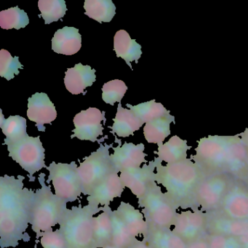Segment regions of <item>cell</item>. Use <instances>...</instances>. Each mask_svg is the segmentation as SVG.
Segmentation results:
<instances>
[{
	"label": "cell",
	"instance_id": "8d00e7d4",
	"mask_svg": "<svg viewBox=\"0 0 248 248\" xmlns=\"http://www.w3.org/2000/svg\"><path fill=\"white\" fill-rule=\"evenodd\" d=\"M36 239L37 241L40 239L43 248H68L64 236L59 229L42 232Z\"/></svg>",
	"mask_w": 248,
	"mask_h": 248
},
{
	"label": "cell",
	"instance_id": "9a60e30c",
	"mask_svg": "<svg viewBox=\"0 0 248 248\" xmlns=\"http://www.w3.org/2000/svg\"><path fill=\"white\" fill-rule=\"evenodd\" d=\"M248 168V148L239 136H231L224 174L235 182L245 183Z\"/></svg>",
	"mask_w": 248,
	"mask_h": 248
},
{
	"label": "cell",
	"instance_id": "44dd1931",
	"mask_svg": "<svg viewBox=\"0 0 248 248\" xmlns=\"http://www.w3.org/2000/svg\"><path fill=\"white\" fill-rule=\"evenodd\" d=\"M81 47L82 37L79 30L75 27H65L58 30L52 39V49L59 54L72 56L78 53Z\"/></svg>",
	"mask_w": 248,
	"mask_h": 248
},
{
	"label": "cell",
	"instance_id": "8fae6325",
	"mask_svg": "<svg viewBox=\"0 0 248 248\" xmlns=\"http://www.w3.org/2000/svg\"><path fill=\"white\" fill-rule=\"evenodd\" d=\"M207 213L200 210H186L177 215L172 232L186 245L207 235Z\"/></svg>",
	"mask_w": 248,
	"mask_h": 248
},
{
	"label": "cell",
	"instance_id": "d6986e66",
	"mask_svg": "<svg viewBox=\"0 0 248 248\" xmlns=\"http://www.w3.org/2000/svg\"><path fill=\"white\" fill-rule=\"evenodd\" d=\"M207 213V233L240 238L248 234V220H235Z\"/></svg>",
	"mask_w": 248,
	"mask_h": 248
},
{
	"label": "cell",
	"instance_id": "f6af8a7d",
	"mask_svg": "<svg viewBox=\"0 0 248 248\" xmlns=\"http://www.w3.org/2000/svg\"><path fill=\"white\" fill-rule=\"evenodd\" d=\"M34 248H37V247H34Z\"/></svg>",
	"mask_w": 248,
	"mask_h": 248
},
{
	"label": "cell",
	"instance_id": "cb8c5ba5",
	"mask_svg": "<svg viewBox=\"0 0 248 248\" xmlns=\"http://www.w3.org/2000/svg\"><path fill=\"white\" fill-rule=\"evenodd\" d=\"M114 50L117 57L122 58L131 69V62L138 63L141 57V46L136 40H132L124 30H120L114 35Z\"/></svg>",
	"mask_w": 248,
	"mask_h": 248
},
{
	"label": "cell",
	"instance_id": "f35d334b",
	"mask_svg": "<svg viewBox=\"0 0 248 248\" xmlns=\"http://www.w3.org/2000/svg\"><path fill=\"white\" fill-rule=\"evenodd\" d=\"M205 237L192 242V243L188 244V245H187L186 248H210Z\"/></svg>",
	"mask_w": 248,
	"mask_h": 248
},
{
	"label": "cell",
	"instance_id": "7bdbcfd3",
	"mask_svg": "<svg viewBox=\"0 0 248 248\" xmlns=\"http://www.w3.org/2000/svg\"><path fill=\"white\" fill-rule=\"evenodd\" d=\"M244 184L248 187V172H247L246 178H245V183Z\"/></svg>",
	"mask_w": 248,
	"mask_h": 248
},
{
	"label": "cell",
	"instance_id": "30bf717a",
	"mask_svg": "<svg viewBox=\"0 0 248 248\" xmlns=\"http://www.w3.org/2000/svg\"><path fill=\"white\" fill-rule=\"evenodd\" d=\"M233 183V180L224 173L205 177L197 191L200 210L204 213L216 211Z\"/></svg>",
	"mask_w": 248,
	"mask_h": 248
},
{
	"label": "cell",
	"instance_id": "83f0119b",
	"mask_svg": "<svg viewBox=\"0 0 248 248\" xmlns=\"http://www.w3.org/2000/svg\"><path fill=\"white\" fill-rule=\"evenodd\" d=\"M175 124V117L170 114L162 118L146 123L143 128V134L146 141L156 143L158 146L170 135V124Z\"/></svg>",
	"mask_w": 248,
	"mask_h": 248
},
{
	"label": "cell",
	"instance_id": "e575fe53",
	"mask_svg": "<svg viewBox=\"0 0 248 248\" xmlns=\"http://www.w3.org/2000/svg\"><path fill=\"white\" fill-rule=\"evenodd\" d=\"M19 69H24L18 56L12 57L11 53L5 49L0 51V76L11 80L15 75H19Z\"/></svg>",
	"mask_w": 248,
	"mask_h": 248
},
{
	"label": "cell",
	"instance_id": "8992f818",
	"mask_svg": "<svg viewBox=\"0 0 248 248\" xmlns=\"http://www.w3.org/2000/svg\"><path fill=\"white\" fill-rule=\"evenodd\" d=\"M231 136H209L197 142L193 162L205 177L224 173Z\"/></svg>",
	"mask_w": 248,
	"mask_h": 248
},
{
	"label": "cell",
	"instance_id": "ffe728a7",
	"mask_svg": "<svg viewBox=\"0 0 248 248\" xmlns=\"http://www.w3.org/2000/svg\"><path fill=\"white\" fill-rule=\"evenodd\" d=\"M64 84L66 89L73 95L86 94L85 89L92 86L96 80L95 69L82 63L75 65V67L68 69L65 73Z\"/></svg>",
	"mask_w": 248,
	"mask_h": 248
},
{
	"label": "cell",
	"instance_id": "ee69618b",
	"mask_svg": "<svg viewBox=\"0 0 248 248\" xmlns=\"http://www.w3.org/2000/svg\"><path fill=\"white\" fill-rule=\"evenodd\" d=\"M116 248V247L114 246V245H107V246H106L105 248Z\"/></svg>",
	"mask_w": 248,
	"mask_h": 248
},
{
	"label": "cell",
	"instance_id": "4fadbf2b",
	"mask_svg": "<svg viewBox=\"0 0 248 248\" xmlns=\"http://www.w3.org/2000/svg\"><path fill=\"white\" fill-rule=\"evenodd\" d=\"M162 162L158 157H155L149 164H144L140 168L125 170L120 172V178L125 188L130 190L136 198H141L144 196L149 187L155 184L156 166Z\"/></svg>",
	"mask_w": 248,
	"mask_h": 248
},
{
	"label": "cell",
	"instance_id": "7c38bea8",
	"mask_svg": "<svg viewBox=\"0 0 248 248\" xmlns=\"http://www.w3.org/2000/svg\"><path fill=\"white\" fill-rule=\"evenodd\" d=\"M216 214L235 219L248 220V187L243 183L233 181Z\"/></svg>",
	"mask_w": 248,
	"mask_h": 248
},
{
	"label": "cell",
	"instance_id": "603a6c76",
	"mask_svg": "<svg viewBox=\"0 0 248 248\" xmlns=\"http://www.w3.org/2000/svg\"><path fill=\"white\" fill-rule=\"evenodd\" d=\"M115 211L133 237L143 236L147 231L143 213L130 203L121 202Z\"/></svg>",
	"mask_w": 248,
	"mask_h": 248
},
{
	"label": "cell",
	"instance_id": "277c9868",
	"mask_svg": "<svg viewBox=\"0 0 248 248\" xmlns=\"http://www.w3.org/2000/svg\"><path fill=\"white\" fill-rule=\"evenodd\" d=\"M103 207L88 204L73 206L63 215L59 229L68 248H94L93 218Z\"/></svg>",
	"mask_w": 248,
	"mask_h": 248
},
{
	"label": "cell",
	"instance_id": "d4e9b609",
	"mask_svg": "<svg viewBox=\"0 0 248 248\" xmlns=\"http://www.w3.org/2000/svg\"><path fill=\"white\" fill-rule=\"evenodd\" d=\"M110 206L103 207L102 212L93 218L94 248L111 245L113 226Z\"/></svg>",
	"mask_w": 248,
	"mask_h": 248
},
{
	"label": "cell",
	"instance_id": "f1b7e54d",
	"mask_svg": "<svg viewBox=\"0 0 248 248\" xmlns=\"http://www.w3.org/2000/svg\"><path fill=\"white\" fill-rule=\"evenodd\" d=\"M84 8L85 15L100 24L110 22L116 14V7L111 0H86Z\"/></svg>",
	"mask_w": 248,
	"mask_h": 248
},
{
	"label": "cell",
	"instance_id": "ac0fdd59",
	"mask_svg": "<svg viewBox=\"0 0 248 248\" xmlns=\"http://www.w3.org/2000/svg\"><path fill=\"white\" fill-rule=\"evenodd\" d=\"M27 117L36 123L39 131H46L45 124H51L57 117L54 104L45 93H37L28 99Z\"/></svg>",
	"mask_w": 248,
	"mask_h": 248
},
{
	"label": "cell",
	"instance_id": "7a4b0ae2",
	"mask_svg": "<svg viewBox=\"0 0 248 248\" xmlns=\"http://www.w3.org/2000/svg\"><path fill=\"white\" fill-rule=\"evenodd\" d=\"M205 175L191 158L174 164H158L155 181L165 188V194L176 208L200 210L197 201L199 187Z\"/></svg>",
	"mask_w": 248,
	"mask_h": 248
},
{
	"label": "cell",
	"instance_id": "d6a6232c",
	"mask_svg": "<svg viewBox=\"0 0 248 248\" xmlns=\"http://www.w3.org/2000/svg\"><path fill=\"white\" fill-rule=\"evenodd\" d=\"M38 7L41 12L40 16L44 18L46 24L62 19L67 11L66 2L63 0H40Z\"/></svg>",
	"mask_w": 248,
	"mask_h": 248
},
{
	"label": "cell",
	"instance_id": "74e56055",
	"mask_svg": "<svg viewBox=\"0 0 248 248\" xmlns=\"http://www.w3.org/2000/svg\"><path fill=\"white\" fill-rule=\"evenodd\" d=\"M206 239L210 248H242L239 238L207 233Z\"/></svg>",
	"mask_w": 248,
	"mask_h": 248
},
{
	"label": "cell",
	"instance_id": "4dcf8cb0",
	"mask_svg": "<svg viewBox=\"0 0 248 248\" xmlns=\"http://www.w3.org/2000/svg\"><path fill=\"white\" fill-rule=\"evenodd\" d=\"M127 107L141 120L142 123H148L153 120L162 118L170 114L161 103H156L155 100L141 103L139 105L132 106L127 104Z\"/></svg>",
	"mask_w": 248,
	"mask_h": 248
},
{
	"label": "cell",
	"instance_id": "ab89813d",
	"mask_svg": "<svg viewBox=\"0 0 248 248\" xmlns=\"http://www.w3.org/2000/svg\"><path fill=\"white\" fill-rule=\"evenodd\" d=\"M130 248H152L146 242L142 239V240H139V239H136V241L133 242V245L130 247Z\"/></svg>",
	"mask_w": 248,
	"mask_h": 248
},
{
	"label": "cell",
	"instance_id": "1f68e13d",
	"mask_svg": "<svg viewBox=\"0 0 248 248\" xmlns=\"http://www.w3.org/2000/svg\"><path fill=\"white\" fill-rule=\"evenodd\" d=\"M29 24L30 18L27 13L18 6L0 12V27L3 30H19L25 28Z\"/></svg>",
	"mask_w": 248,
	"mask_h": 248
},
{
	"label": "cell",
	"instance_id": "b9f144b4",
	"mask_svg": "<svg viewBox=\"0 0 248 248\" xmlns=\"http://www.w3.org/2000/svg\"><path fill=\"white\" fill-rule=\"evenodd\" d=\"M242 248H248V234L239 238Z\"/></svg>",
	"mask_w": 248,
	"mask_h": 248
},
{
	"label": "cell",
	"instance_id": "f546056e",
	"mask_svg": "<svg viewBox=\"0 0 248 248\" xmlns=\"http://www.w3.org/2000/svg\"><path fill=\"white\" fill-rule=\"evenodd\" d=\"M0 127L4 135L6 136L4 143L6 146L28 136L27 133V120L21 116H11L8 119H5L2 114Z\"/></svg>",
	"mask_w": 248,
	"mask_h": 248
},
{
	"label": "cell",
	"instance_id": "836d02e7",
	"mask_svg": "<svg viewBox=\"0 0 248 248\" xmlns=\"http://www.w3.org/2000/svg\"><path fill=\"white\" fill-rule=\"evenodd\" d=\"M113 233L111 245L117 248H130L133 242L137 239L130 234L127 228L119 217L115 210L111 211Z\"/></svg>",
	"mask_w": 248,
	"mask_h": 248
},
{
	"label": "cell",
	"instance_id": "7402d4cb",
	"mask_svg": "<svg viewBox=\"0 0 248 248\" xmlns=\"http://www.w3.org/2000/svg\"><path fill=\"white\" fill-rule=\"evenodd\" d=\"M152 248H186L187 245L171 229L148 227L142 236Z\"/></svg>",
	"mask_w": 248,
	"mask_h": 248
},
{
	"label": "cell",
	"instance_id": "5bb4252c",
	"mask_svg": "<svg viewBox=\"0 0 248 248\" xmlns=\"http://www.w3.org/2000/svg\"><path fill=\"white\" fill-rule=\"evenodd\" d=\"M105 114V111L92 107L76 114L73 120L75 129L72 130L74 135L71 138L92 142L98 140V136H102L104 130L101 122L107 121Z\"/></svg>",
	"mask_w": 248,
	"mask_h": 248
},
{
	"label": "cell",
	"instance_id": "6da1fadb",
	"mask_svg": "<svg viewBox=\"0 0 248 248\" xmlns=\"http://www.w3.org/2000/svg\"><path fill=\"white\" fill-rule=\"evenodd\" d=\"M23 175L0 177V247L15 248L27 242L35 191L24 186Z\"/></svg>",
	"mask_w": 248,
	"mask_h": 248
},
{
	"label": "cell",
	"instance_id": "d590c367",
	"mask_svg": "<svg viewBox=\"0 0 248 248\" xmlns=\"http://www.w3.org/2000/svg\"><path fill=\"white\" fill-rule=\"evenodd\" d=\"M127 90V85L123 81L120 79L110 81L103 86V101L111 106H114L116 102H121Z\"/></svg>",
	"mask_w": 248,
	"mask_h": 248
},
{
	"label": "cell",
	"instance_id": "484cf974",
	"mask_svg": "<svg viewBox=\"0 0 248 248\" xmlns=\"http://www.w3.org/2000/svg\"><path fill=\"white\" fill-rule=\"evenodd\" d=\"M191 146L187 144L186 140H183L178 136H172L166 143L158 146L157 157L166 164H174L187 159V152Z\"/></svg>",
	"mask_w": 248,
	"mask_h": 248
},
{
	"label": "cell",
	"instance_id": "3957f363",
	"mask_svg": "<svg viewBox=\"0 0 248 248\" xmlns=\"http://www.w3.org/2000/svg\"><path fill=\"white\" fill-rule=\"evenodd\" d=\"M40 188L34 194L31 209L30 225L31 230L36 233V238L42 232L53 230L59 225L63 215L67 210V202L62 200L52 191L47 185L46 174L40 173L38 177Z\"/></svg>",
	"mask_w": 248,
	"mask_h": 248
},
{
	"label": "cell",
	"instance_id": "9c48e42d",
	"mask_svg": "<svg viewBox=\"0 0 248 248\" xmlns=\"http://www.w3.org/2000/svg\"><path fill=\"white\" fill-rule=\"evenodd\" d=\"M9 156L28 172L31 182L35 181L34 175L43 168H46L45 162L44 147L40 136L34 138L26 136L24 139L8 145Z\"/></svg>",
	"mask_w": 248,
	"mask_h": 248
},
{
	"label": "cell",
	"instance_id": "ba28073f",
	"mask_svg": "<svg viewBox=\"0 0 248 248\" xmlns=\"http://www.w3.org/2000/svg\"><path fill=\"white\" fill-rule=\"evenodd\" d=\"M76 162L56 163L46 167L49 172L47 184H51L55 194L66 202H76L82 194V185Z\"/></svg>",
	"mask_w": 248,
	"mask_h": 248
},
{
	"label": "cell",
	"instance_id": "5b68a950",
	"mask_svg": "<svg viewBox=\"0 0 248 248\" xmlns=\"http://www.w3.org/2000/svg\"><path fill=\"white\" fill-rule=\"evenodd\" d=\"M138 204L148 227L171 229L175 224L178 209L156 182L138 200Z\"/></svg>",
	"mask_w": 248,
	"mask_h": 248
},
{
	"label": "cell",
	"instance_id": "e0dca14e",
	"mask_svg": "<svg viewBox=\"0 0 248 248\" xmlns=\"http://www.w3.org/2000/svg\"><path fill=\"white\" fill-rule=\"evenodd\" d=\"M124 189L119 173L113 172L94 187L87 197L88 204L98 207L110 206L114 199L122 197Z\"/></svg>",
	"mask_w": 248,
	"mask_h": 248
},
{
	"label": "cell",
	"instance_id": "52a82bcc",
	"mask_svg": "<svg viewBox=\"0 0 248 248\" xmlns=\"http://www.w3.org/2000/svg\"><path fill=\"white\" fill-rule=\"evenodd\" d=\"M107 138L108 136H106L98 140L100 147L95 152H92L89 156L85 157L78 168L82 182V195L88 197L97 184L110 174L117 172L109 153V149L112 147L113 143L110 145L101 143Z\"/></svg>",
	"mask_w": 248,
	"mask_h": 248
},
{
	"label": "cell",
	"instance_id": "2e32d148",
	"mask_svg": "<svg viewBox=\"0 0 248 248\" xmlns=\"http://www.w3.org/2000/svg\"><path fill=\"white\" fill-rule=\"evenodd\" d=\"M118 146L113 148L114 153L111 155V162L117 172H121L125 170L140 168L142 164L147 162L146 154L144 153L143 143L135 145L133 143H125L122 146L121 140L115 137Z\"/></svg>",
	"mask_w": 248,
	"mask_h": 248
},
{
	"label": "cell",
	"instance_id": "4316f807",
	"mask_svg": "<svg viewBox=\"0 0 248 248\" xmlns=\"http://www.w3.org/2000/svg\"><path fill=\"white\" fill-rule=\"evenodd\" d=\"M113 121L111 133L123 138L133 136L134 132L139 130L143 124L131 110L123 108L121 103H119L117 114Z\"/></svg>",
	"mask_w": 248,
	"mask_h": 248
},
{
	"label": "cell",
	"instance_id": "60d3db41",
	"mask_svg": "<svg viewBox=\"0 0 248 248\" xmlns=\"http://www.w3.org/2000/svg\"><path fill=\"white\" fill-rule=\"evenodd\" d=\"M238 136H239V137L242 139V140L243 141V143H245V146L248 148V128L245 129V130L243 133L238 134Z\"/></svg>",
	"mask_w": 248,
	"mask_h": 248
}]
</instances>
